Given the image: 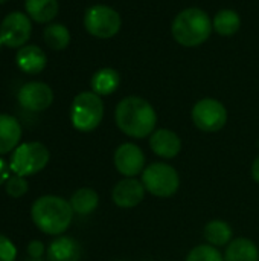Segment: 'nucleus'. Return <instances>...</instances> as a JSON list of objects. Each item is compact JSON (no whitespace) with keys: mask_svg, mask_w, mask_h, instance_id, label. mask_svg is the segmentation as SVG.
<instances>
[{"mask_svg":"<svg viewBox=\"0 0 259 261\" xmlns=\"http://www.w3.org/2000/svg\"><path fill=\"white\" fill-rule=\"evenodd\" d=\"M118 128L134 139L151 136L157 125V113L154 107L142 96H127L119 101L114 110Z\"/></svg>","mask_w":259,"mask_h":261,"instance_id":"1","label":"nucleus"},{"mask_svg":"<svg viewBox=\"0 0 259 261\" xmlns=\"http://www.w3.org/2000/svg\"><path fill=\"white\" fill-rule=\"evenodd\" d=\"M73 214L70 202L60 196H41L31 208L34 225L47 236H61L66 232Z\"/></svg>","mask_w":259,"mask_h":261,"instance_id":"2","label":"nucleus"},{"mask_svg":"<svg viewBox=\"0 0 259 261\" xmlns=\"http://www.w3.org/2000/svg\"><path fill=\"white\" fill-rule=\"evenodd\" d=\"M212 20L202 8H186L180 11L171 24L174 40L185 47L203 44L212 32Z\"/></svg>","mask_w":259,"mask_h":261,"instance_id":"3","label":"nucleus"},{"mask_svg":"<svg viewBox=\"0 0 259 261\" xmlns=\"http://www.w3.org/2000/svg\"><path fill=\"white\" fill-rule=\"evenodd\" d=\"M104 118V102L95 92L78 93L70 106V122L82 133L93 132Z\"/></svg>","mask_w":259,"mask_h":261,"instance_id":"4","label":"nucleus"},{"mask_svg":"<svg viewBox=\"0 0 259 261\" xmlns=\"http://www.w3.org/2000/svg\"><path fill=\"white\" fill-rule=\"evenodd\" d=\"M142 184L150 194L168 199L179 191L180 177L172 165L165 162H153L142 171Z\"/></svg>","mask_w":259,"mask_h":261,"instance_id":"5","label":"nucleus"},{"mask_svg":"<svg viewBox=\"0 0 259 261\" xmlns=\"http://www.w3.org/2000/svg\"><path fill=\"white\" fill-rule=\"evenodd\" d=\"M50 159L47 147L41 142H23L20 144L11 156L9 167L17 176H32L40 173Z\"/></svg>","mask_w":259,"mask_h":261,"instance_id":"6","label":"nucleus"},{"mask_svg":"<svg viewBox=\"0 0 259 261\" xmlns=\"http://www.w3.org/2000/svg\"><path fill=\"white\" fill-rule=\"evenodd\" d=\"M121 15L111 6L93 5L84 14V28L95 38H111L121 31Z\"/></svg>","mask_w":259,"mask_h":261,"instance_id":"7","label":"nucleus"},{"mask_svg":"<svg viewBox=\"0 0 259 261\" xmlns=\"http://www.w3.org/2000/svg\"><path fill=\"white\" fill-rule=\"evenodd\" d=\"M192 122L206 133L220 132L227 122V110L224 104L214 98H203L192 107Z\"/></svg>","mask_w":259,"mask_h":261,"instance_id":"8","label":"nucleus"},{"mask_svg":"<svg viewBox=\"0 0 259 261\" xmlns=\"http://www.w3.org/2000/svg\"><path fill=\"white\" fill-rule=\"evenodd\" d=\"M32 34V23L27 14L14 11L8 14L0 24V38L8 47H23Z\"/></svg>","mask_w":259,"mask_h":261,"instance_id":"9","label":"nucleus"},{"mask_svg":"<svg viewBox=\"0 0 259 261\" xmlns=\"http://www.w3.org/2000/svg\"><path fill=\"white\" fill-rule=\"evenodd\" d=\"M18 104L29 112H43L53 102L52 89L41 81H31L20 87L17 93Z\"/></svg>","mask_w":259,"mask_h":261,"instance_id":"10","label":"nucleus"},{"mask_svg":"<svg viewBox=\"0 0 259 261\" xmlns=\"http://www.w3.org/2000/svg\"><path fill=\"white\" fill-rule=\"evenodd\" d=\"M116 170L125 177H134L145 170V154L133 142L121 144L113 156Z\"/></svg>","mask_w":259,"mask_h":261,"instance_id":"11","label":"nucleus"},{"mask_svg":"<svg viewBox=\"0 0 259 261\" xmlns=\"http://www.w3.org/2000/svg\"><path fill=\"white\" fill-rule=\"evenodd\" d=\"M145 193L147 190L142 180H137L136 177H124L114 185L111 191V199L116 206L130 210L137 206L145 199Z\"/></svg>","mask_w":259,"mask_h":261,"instance_id":"12","label":"nucleus"},{"mask_svg":"<svg viewBox=\"0 0 259 261\" xmlns=\"http://www.w3.org/2000/svg\"><path fill=\"white\" fill-rule=\"evenodd\" d=\"M150 148L163 159H172L182 151V139L169 128H157L150 136Z\"/></svg>","mask_w":259,"mask_h":261,"instance_id":"13","label":"nucleus"},{"mask_svg":"<svg viewBox=\"0 0 259 261\" xmlns=\"http://www.w3.org/2000/svg\"><path fill=\"white\" fill-rule=\"evenodd\" d=\"M15 63L18 69L23 70L24 73L37 75L44 70L47 64V57L44 50L38 47L37 44H26L17 50Z\"/></svg>","mask_w":259,"mask_h":261,"instance_id":"14","label":"nucleus"},{"mask_svg":"<svg viewBox=\"0 0 259 261\" xmlns=\"http://www.w3.org/2000/svg\"><path fill=\"white\" fill-rule=\"evenodd\" d=\"M21 139V125L12 115L0 113V156L14 151Z\"/></svg>","mask_w":259,"mask_h":261,"instance_id":"15","label":"nucleus"},{"mask_svg":"<svg viewBox=\"0 0 259 261\" xmlns=\"http://www.w3.org/2000/svg\"><path fill=\"white\" fill-rule=\"evenodd\" d=\"M79 257L81 248L70 237H56L47 248L49 261H78Z\"/></svg>","mask_w":259,"mask_h":261,"instance_id":"16","label":"nucleus"},{"mask_svg":"<svg viewBox=\"0 0 259 261\" xmlns=\"http://www.w3.org/2000/svg\"><path fill=\"white\" fill-rule=\"evenodd\" d=\"M119 84H121V75L116 69L111 67H102L96 70L90 81L92 92H95L99 96H107L114 93Z\"/></svg>","mask_w":259,"mask_h":261,"instance_id":"17","label":"nucleus"},{"mask_svg":"<svg viewBox=\"0 0 259 261\" xmlns=\"http://www.w3.org/2000/svg\"><path fill=\"white\" fill-rule=\"evenodd\" d=\"M224 261H259L256 245L246 237L234 239L224 252Z\"/></svg>","mask_w":259,"mask_h":261,"instance_id":"18","label":"nucleus"},{"mask_svg":"<svg viewBox=\"0 0 259 261\" xmlns=\"http://www.w3.org/2000/svg\"><path fill=\"white\" fill-rule=\"evenodd\" d=\"M24 9L31 20L37 23H50L58 15V0H24Z\"/></svg>","mask_w":259,"mask_h":261,"instance_id":"19","label":"nucleus"},{"mask_svg":"<svg viewBox=\"0 0 259 261\" xmlns=\"http://www.w3.org/2000/svg\"><path fill=\"white\" fill-rule=\"evenodd\" d=\"M203 236H205V240L208 242V245L215 246V248H221V246H226L232 242L234 231L227 222L212 220L205 226Z\"/></svg>","mask_w":259,"mask_h":261,"instance_id":"20","label":"nucleus"},{"mask_svg":"<svg viewBox=\"0 0 259 261\" xmlns=\"http://www.w3.org/2000/svg\"><path fill=\"white\" fill-rule=\"evenodd\" d=\"M70 206L75 214L89 216L99 205V196L93 188H79L70 197Z\"/></svg>","mask_w":259,"mask_h":261,"instance_id":"21","label":"nucleus"},{"mask_svg":"<svg viewBox=\"0 0 259 261\" xmlns=\"http://www.w3.org/2000/svg\"><path fill=\"white\" fill-rule=\"evenodd\" d=\"M241 26V18L237 11L234 9H221L215 14L212 20V28L217 34L223 37H231L238 32Z\"/></svg>","mask_w":259,"mask_h":261,"instance_id":"22","label":"nucleus"},{"mask_svg":"<svg viewBox=\"0 0 259 261\" xmlns=\"http://www.w3.org/2000/svg\"><path fill=\"white\" fill-rule=\"evenodd\" d=\"M44 43L53 50H63L70 43V31L61 23H50L43 32Z\"/></svg>","mask_w":259,"mask_h":261,"instance_id":"23","label":"nucleus"},{"mask_svg":"<svg viewBox=\"0 0 259 261\" xmlns=\"http://www.w3.org/2000/svg\"><path fill=\"white\" fill-rule=\"evenodd\" d=\"M186 261H224L221 252L211 245H200L188 254Z\"/></svg>","mask_w":259,"mask_h":261,"instance_id":"24","label":"nucleus"},{"mask_svg":"<svg viewBox=\"0 0 259 261\" xmlns=\"http://www.w3.org/2000/svg\"><path fill=\"white\" fill-rule=\"evenodd\" d=\"M27 187H29L27 180L23 176L14 174L5 184V191H6L8 196H11L14 199H18V197H21V196H24L27 193Z\"/></svg>","mask_w":259,"mask_h":261,"instance_id":"25","label":"nucleus"},{"mask_svg":"<svg viewBox=\"0 0 259 261\" xmlns=\"http://www.w3.org/2000/svg\"><path fill=\"white\" fill-rule=\"evenodd\" d=\"M17 248L14 243L3 234H0V261H15Z\"/></svg>","mask_w":259,"mask_h":261,"instance_id":"26","label":"nucleus"},{"mask_svg":"<svg viewBox=\"0 0 259 261\" xmlns=\"http://www.w3.org/2000/svg\"><path fill=\"white\" fill-rule=\"evenodd\" d=\"M27 254L31 258H41L44 254V245L38 240H32L27 245Z\"/></svg>","mask_w":259,"mask_h":261,"instance_id":"27","label":"nucleus"},{"mask_svg":"<svg viewBox=\"0 0 259 261\" xmlns=\"http://www.w3.org/2000/svg\"><path fill=\"white\" fill-rule=\"evenodd\" d=\"M11 173L12 171H11L9 164L5 159L0 158V185H5L8 182V179L11 177Z\"/></svg>","mask_w":259,"mask_h":261,"instance_id":"28","label":"nucleus"},{"mask_svg":"<svg viewBox=\"0 0 259 261\" xmlns=\"http://www.w3.org/2000/svg\"><path fill=\"white\" fill-rule=\"evenodd\" d=\"M252 177L253 180L259 184V156L253 161V165H252Z\"/></svg>","mask_w":259,"mask_h":261,"instance_id":"29","label":"nucleus"},{"mask_svg":"<svg viewBox=\"0 0 259 261\" xmlns=\"http://www.w3.org/2000/svg\"><path fill=\"white\" fill-rule=\"evenodd\" d=\"M27 261H41L40 258H31V260H27Z\"/></svg>","mask_w":259,"mask_h":261,"instance_id":"30","label":"nucleus"},{"mask_svg":"<svg viewBox=\"0 0 259 261\" xmlns=\"http://www.w3.org/2000/svg\"><path fill=\"white\" fill-rule=\"evenodd\" d=\"M8 0H0V5H3V3H6Z\"/></svg>","mask_w":259,"mask_h":261,"instance_id":"31","label":"nucleus"},{"mask_svg":"<svg viewBox=\"0 0 259 261\" xmlns=\"http://www.w3.org/2000/svg\"><path fill=\"white\" fill-rule=\"evenodd\" d=\"M2 46H3V41H2V38H0V49H2Z\"/></svg>","mask_w":259,"mask_h":261,"instance_id":"32","label":"nucleus"}]
</instances>
